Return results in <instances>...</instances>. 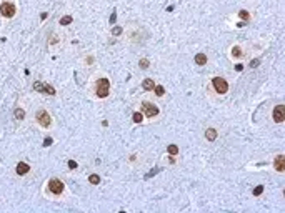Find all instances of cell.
<instances>
[{
    "label": "cell",
    "instance_id": "obj_1",
    "mask_svg": "<svg viewBox=\"0 0 285 213\" xmlns=\"http://www.w3.org/2000/svg\"><path fill=\"white\" fill-rule=\"evenodd\" d=\"M109 90H110V82L107 78H98L97 83H95V93H97L98 98H105L109 95Z\"/></svg>",
    "mask_w": 285,
    "mask_h": 213
},
{
    "label": "cell",
    "instance_id": "obj_2",
    "mask_svg": "<svg viewBox=\"0 0 285 213\" xmlns=\"http://www.w3.org/2000/svg\"><path fill=\"white\" fill-rule=\"evenodd\" d=\"M35 118H37V122H39V125L43 127V128H48L50 123H52V118L47 113V110H39V112L35 113Z\"/></svg>",
    "mask_w": 285,
    "mask_h": 213
},
{
    "label": "cell",
    "instance_id": "obj_3",
    "mask_svg": "<svg viewBox=\"0 0 285 213\" xmlns=\"http://www.w3.org/2000/svg\"><path fill=\"white\" fill-rule=\"evenodd\" d=\"M142 115H145L147 118L157 117L159 115V107H155L154 103H150V102H143L142 103Z\"/></svg>",
    "mask_w": 285,
    "mask_h": 213
},
{
    "label": "cell",
    "instance_id": "obj_4",
    "mask_svg": "<svg viewBox=\"0 0 285 213\" xmlns=\"http://www.w3.org/2000/svg\"><path fill=\"white\" fill-rule=\"evenodd\" d=\"M0 14L5 18H12L15 15V5L12 2H3L0 3Z\"/></svg>",
    "mask_w": 285,
    "mask_h": 213
},
{
    "label": "cell",
    "instance_id": "obj_5",
    "mask_svg": "<svg viewBox=\"0 0 285 213\" xmlns=\"http://www.w3.org/2000/svg\"><path fill=\"white\" fill-rule=\"evenodd\" d=\"M48 191L53 195H62L64 193V183L60 182L59 178H52L48 182Z\"/></svg>",
    "mask_w": 285,
    "mask_h": 213
},
{
    "label": "cell",
    "instance_id": "obj_6",
    "mask_svg": "<svg viewBox=\"0 0 285 213\" xmlns=\"http://www.w3.org/2000/svg\"><path fill=\"white\" fill-rule=\"evenodd\" d=\"M34 90L42 92V93H45V95H55V88L50 87V85H47V83H42V82H35Z\"/></svg>",
    "mask_w": 285,
    "mask_h": 213
},
{
    "label": "cell",
    "instance_id": "obj_7",
    "mask_svg": "<svg viewBox=\"0 0 285 213\" xmlns=\"http://www.w3.org/2000/svg\"><path fill=\"white\" fill-rule=\"evenodd\" d=\"M213 87H215L217 93H227L229 83H227V80H224L222 77H215V78H213Z\"/></svg>",
    "mask_w": 285,
    "mask_h": 213
},
{
    "label": "cell",
    "instance_id": "obj_8",
    "mask_svg": "<svg viewBox=\"0 0 285 213\" xmlns=\"http://www.w3.org/2000/svg\"><path fill=\"white\" fill-rule=\"evenodd\" d=\"M274 120L277 123H282L285 120V107L283 105H277L274 108Z\"/></svg>",
    "mask_w": 285,
    "mask_h": 213
},
{
    "label": "cell",
    "instance_id": "obj_9",
    "mask_svg": "<svg viewBox=\"0 0 285 213\" xmlns=\"http://www.w3.org/2000/svg\"><path fill=\"white\" fill-rule=\"evenodd\" d=\"M28 171H30V167H28L25 162H20V163H17V175H20V177H23V175H27Z\"/></svg>",
    "mask_w": 285,
    "mask_h": 213
},
{
    "label": "cell",
    "instance_id": "obj_10",
    "mask_svg": "<svg viewBox=\"0 0 285 213\" xmlns=\"http://www.w3.org/2000/svg\"><path fill=\"white\" fill-rule=\"evenodd\" d=\"M275 170L279 171V173H283L285 170V165H283V155H279V157H275Z\"/></svg>",
    "mask_w": 285,
    "mask_h": 213
},
{
    "label": "cell",
    "instance_id": "obj_11",
    "mask_svg": "<svg viewBox=\"0 0 285 213\" xmlns=\"http://www.w3.org/2000/svg\"><path fill=\"white\" fill-rule=\"evenodd\" d=\"M205 138L210 142H213L217 138V130L215 128H207V132H205Z\"/></svg>",
    "mask_w": 285,
    "mask_h": 213
},
{
    "label": "cell",
    "instance_id": "obj_12",
    "mask_svg": "<svg viewBox=\"0 0 285 213\" xmlns=\"http://www.w3.org/2000/svg\"><path fill=\"white\" fill-rule=\"evenodd\" d=\"M142 87L145 88V90H154L155 83H154V80H150V78H145V80L142 82Z\"/></svg>",
    "mask_w": 285,
    "mask_h": 213
},
{
    "label": "cell",
    "instance_id": "obj_13",
    "mask_svg": "<svg viewBox=\"0 0 285 213\" xmlns=\"http://www.w3.org/2000/svg\"><path fill=\"white\" fill-rule=\"evenodd\" d=\"M195 62L199 65H205L207 63V57H205V53H197L195 55Z\"/></svg>",
    "mask_w": 285,
    "mask_h": 213
},
{
    "label": "cell",
    "instance_id": "obj_14",
    "mask_svg": "<svg viewBox=\"0 0 285 213\" xmlns=\"http://www.w3.org/2000/svg\"><path fill=\"white\" fill-rule=\"evenodd\" d=\"M232 55L235 57V58H240V57L243 55V53H242V48H240V47H233V48H232Z\"/></svg>",
    "mask_w": 285,
    "mask_h": 213
},
{
    "label": "cell",
    "instance_id": "obj_15",
    "mask_svg": "<svg viewBox=\"0 0 285 213\" xmlns=\"http://www.w3.org/2000/svg\"><path fill=\"white\" fill-rule=\"evenodd\" d=\"M142 118H143V115H142V113H138V112H135L134 115H132V120H134L135 123H142Z\"/></svg>",
    "mask_w": 285,
    "mask_h": 213
},
{
    "label": "cell",
    "instance_id": "obj_16",
    "mask_svg": "<svg viewBox=\"0 0 285 213\" xmlns=\"http://www.w3.org/2000/svg\"><path fill=\"white\" fill-rule=\"evenodd\" d=\"M89 182L92 183V185H98V183H100V177H98V175H90Z\"/></svg>",
    "mask_w": 285,
    "mask_h": 213
},
{
    "label": "cell",
    "instance_id": "obj_17",
    "mask_svg": "<svg viewBox=\"0 0 285 213\" xmlns=\"http://www.w3.org/2000/svg\"><path fill=\"white\" fill-rule=\"evenodd\" d=\"M154 90H155V95H157V97H163L165 88L162 87V85H159V87H154Z\"/></svg>",
    "mask_w": 285,
    "mask_h": 213
},
{
    "label": "cell",
    "instance_id": "obj_18",
    "mask_svg": "<svg viewBox=\"0 0 285 213\" xmlns=\"http://www.w3.org/2000/svg\"><path fill=\"white\" fill-rule=\"evenodd\" d=\"M70 22H72V17H70V15H65V17L60 18V25H68Z\"/></svg>",
    "mask_w": 285,
    "mask_h": 213
},
{
    "label": "cell",
    "instance_id": "obj_19",
    "mask_svg": "<svg viewBox=\"0 0 285 213\" xmlns=\"http://www.w3.org/2000/svg\"><path fill=\"white\" fill-rule=\"evenodd\" d=\"M238 17H240L242 20H245V22H247V20L250 18V15H249V12H247V10H240V12H238Z\"/></svg>",
    "mask_w": 285,
    "mask_h": 213
},
{
    "label": "cell",
    "instance_id": "obj_20",
    "mask_svg": "<svg viewBox=\"0 0 285 213\" xmlns=\"http://www.w3.org/2000/svg\"><path fill=\"white\" fill-rule=\"evenodd\" d=\"M168 153H170V155H177V153H179V147H177V145H168Z\"/></svg>",
    "mask_w": 285,
    "mask_h": 213
},
{
    "label": "cell",
    "instance_id": "obj_21",
    "mask_svg": "<svg viewBox=\"0 0 285 213\" xmlns=\"http://www.w3.org/2000/svg\"><path fill=\"white\" fill-rule=\"evenodd\" d=\"M15 117H17V120H23V117H25L23 110L22 108H17V110H15Z\"/></svg>",
    "mask_w": 285,
    "mask_h": 213
},
{
    "label": "cell",
    "instance_id": "obj_22",
    "mask_svg": "<svg viewBox=\"0 0 285 213\" xmlns=\"http://www.w3.org/2000/svg\"><path fill=\"white\" fill-rule=\"evenodd\" d=\"M262 191H263V185H258V187L254 190V195H255V196H258V195H262Z\"/></svg>",
    "mask_w": 285,
    "mask_h": 213
},
{
    "label": "cell",
    "instance_id": "obj_23",
    "mask_svg": "<svg viewBox=\"0 0 285 213\" xmlns=\"http://www.w3.org/2000/svg\"><path fill=\"white\" fill-rule=\"evenodd\" d=\"M140 68H147L148 67V60H145V58H142V60H140Z\"/></svg>",
    "mask_w": 285,
    "mask_h": 213
},
{
    "label": "cell",
    "instance_id": "obj_24",
    "mask_svg": "<svg viewBox=\"0 0 285 213\" xmlns=\"http://www.w3.org/2000/svg\"><path fill=\"white\" fill-rule=\"evenodd\" d=\"M112 34H114V35H120V34H122V28H120V27L112 28Z\"/></svg>",
    "mask_w": 285,
    "mask_h": 213
},
{
    "label": "cell",
    "instance_id": "obj_25",
    "mask_svg": "<svg viewBox=\"0 0 285 213\" xmlns=\"http://www.w3.org/2000/svg\"><path fill=\"white\" fill-rule=\"evenodd\" d=\"M115 20H117V12L114 10V14L110 15V23H115Z\"/></svg>",
    "mask_w": 285,
    "mask_h": 213
},
{
    "label": "cell",
    "instance_id": "obj_26",
    "mask_svg": "<svg viewBox=\"0 0 285 213\" xmlns=\"http://www.w3.org/2000/svg\"><path fill=\"white\" fill-rule=\"evenodd\" d=\"M68 167H70V168L73 170V168H77V163L73 162V160H70V162H68Z\"/></svg>",
    "mask_w": 285,
    "mask_h": 213
},
{
    "label": "cell",
    "instance_id": "obj_27",
    "mask_svg": "<svg viewBox=\"0 0 285 213\" xmlns=\"http://www.w3.org/2000/svg\"><path fill=\"white\" fill-rule=\"evenodd\" d=\"M258 63H260V60H252V62H250V67L254 68L255 65H258Z\"/></svg>",
    "mask_w": 285,
    "mask_h": 213
},
{
    "label": "cell",
    "instance_id": "obj_28",
    "mask_svg": "<svg viewBox=\"0 0 285 213\" xmlns=\"http://www.w3.org/2000/svg\"><path fill=\"white\" fill-rule=\"evenodd\" d=\"M242 68H243V65H242V63L235 65V70H238V72H240V70H242Z\"/></svg>",
    "mask_w": 285,
    "mask_h": 213
},
{
    "label": "cell",
    "instance_id": "obj_29",
    "mask_svg": "<svg viewBox=\"0 0 285 213\" xmlns=\"http://www.w3.org/2000/svg\"><path fill=\"white\" fill-rule=\"evenodd\" d=\"M155 173H157V168H154V170H152V171H150V173H148V175H147V177H152V175H155ZM147 177H145V178H147Z\"/></svg>",
    "mask_w": 285,
    "mask_h": 213
},
{
    "label": "cell",
    "instance_id": "obj_30",
    "mask_svg": "<svg viewBox=\"0 0 285 213\" xmlns=\"http://www.w3.org/2000/svg\"><path fill=\"white\" fill-rule=\"evenodd\" d=\"M50 143H52V138H47V140H45V143H43V145H45V147H47V145H50Z\"/></svg>",
    "mask_w": 285,
    "mask_h": 213
}]
</instances>
